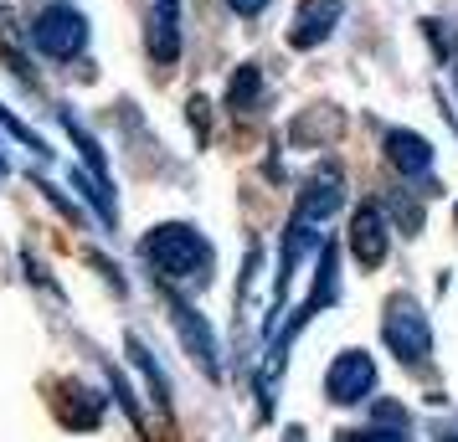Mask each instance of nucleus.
Returning a JSON list of instances; mask_svg holds the SVG:
<instances>
[{
  "mask_svg": "<svg viewBox=\"0 0 458 442\" xmlns=\"http://www.w3.org/2000/svg\"><path fill=\"white\" fill-rule=\"evenodd\" d=\"M140 257H145V268L155 273V283L165 294H181V298L211 288V278H216V247L191 221H160V227H149L140 237Z\"/></svg>",
  "mask_w": 458,
  "mask_h": 442,
  "instance_id": "f257e3e1",
  "label": "nucleus"
},
{
  "mask_svg": "<svg viewBox=\"0 0 458 442\" xmlns=\"http://www.w3.org/2000/svg\"><path fill=\"white\" fill-rule=\"evenodd\" d=\"M88 37H93V26L72 0H47L26 21V42L37 46L47 63H78L88 52Z\"/></svg>",
  "mask_w": 458,
  "mask_h": 442,
  "instance_id": "f03ea898",
  "label": "nucleus"
},
{
  "mask_svg": "<svg viewBox=\"0 0 458 442\" xmlns=\"http://www.w3.org/2000/svg\"><path fill=\"white\" fill-rule=\"evenodd\" d=\"M381 345L392 350L407 371L412 365H428L433 355V324L422 314V304L412 294H392L386 298V314H381Z\"/></svg>",
  "mask_w": 458,
  "mask_h": 442,
  "instance_id": "7ed1b4c3",
  "label": "nucleus"
},
{
  "mask_svg": "<svg viewBox=\"0 0 458 442\" xmlns=\"http://www.w3.org/2000/svg\"><path fill=\"white\" fill-rule=\"evenodd\" d=\"M381 160L392 170L402 186H428L433 180V165H437V149L428 134H417V129H381Z\"/></svg>",
  "mask_w": 458,
  "mask_h": 442,
  "instance_id": "20e7f679",
  "label": "nucleus"
},
{
  "mask_svg": "<svg viewBox=\"0 0 458 442\" xmlns=\"http://www.w3.org/2000/svg\"><path fill=\"white\" fill-rule=\"evenodd\" d=\"M345 201H351L345 165H340V160H319V165L310 170L304 190H299V201H293V216H304V221H314V227H325L330 216L345 211Z\"/></svg>",
  "mask_w": 458,
  "mask_h": 442,
  "instance_id": "39448f33",
  "label": "nucleus"
},
{
  "mask_svg": "<svg viewBox=\"0 0 458 442\" xmlns=\"http://www.w3.org/2000/svg\"><path fill=\"white\" fill-rule=\"evenodd\" d=\"M376 360L371 350H340L330 360V371H325V396L335 406H360V401L376 396Z\"/></svg>",
  "mask_w": 458,
  "mask_h": 442,
  "instance_id": "423d86ee",
  "label": "nucleus"
},
{
  "mask_svg": "<svg viewBox=\"0 0 458 442\" xmlns=\"http://www.w3.org/2000/svg\"><path fill=\"white\" fill-rule=\"evenodd\" d=\"M186 0H149V16H145V52L149 63L170 72L181 63V46H186Z\"/></svg>",
  "mask_w": 458,
  "mask_h": 442,
  "instance_id": "0eeeda50",
  "label": "nucleus"
},
{
  "mask_svg": "<svg viewBox=\"0 0 458 442\" xmlns=\"http://www.w3.org/2000/svg\"><path fill=\"white\" fill-rule=\"evenodd\" d=\"M392 216H386V206L381 201H360V206L351 211V232H345V242H351V253L360 268H381L386 263V253H392Z\"/></svg>",
  "mask_w": 458,
  "mask_h": 442,
  "instance_id": "6e6552de",
  "label": "nucleus"
},
{
  "mask_svg": "<svg viewBox=\"0 0 458 442\" xmlns=\"http://www.w3.org/2000/svg\"><path fill=\"white\" fill-rule=\"evenodd\" d=\"M345 21V0H299L289 16V31H284V42L293 52H314V46H325L340 31Z\"/></svg>",
  "mask_w": 458,
  "mask_h": 442,
  "instance_id": "1a4fd4ad",
  "label": "nucleus"
},
{
  "mask_svg": "<svg viewBox=\"0 0 458 442\" xmlns=\"http://www.w3.org/2000/svg\"><path fill=\"white\" fill-rule=\"evenodd\" d=\"M165 304H170V319H175L181 339H186V350L201 360V371H207V376H222V360H216V335H211V324L196 314L181 294H165Z\"/></svg>",
  "mask_w": 458,
  "mask_h": 442,
  "instance_id": "9d476101",
  "label": "nucleus"
},
{
  "mask_svg": "<svg viewBox=\"0 0 458 442\" xmlns=\"http://www.w3.org/2000/svg\"><path fill=\"white\" fill-rule=\"evenodd\" d=\"M263 98H268V72H263V63H237V67H232V78H227V113L248 119V113L263 108Z\"/></svg>",
  "mask_w": 458,
  "mask_h": 442,
  "instance_id": "9b49d317",
  "label": "nucleus"
},
{
  "mask_svg": "<svg viewBox=\"0 0 458 442\" xmlns=\"http://www.w3.org/2000/svg\"><path fill=\"white\" fill-rule=\"evenodd\" d=\"M340 442H412V427L402 417V406H376V417L355 432H340Z\"/></svg>",
  "mask_w": 458,
  "mask_h": 442,
  "instance_id": "f8f14e48",
  "label": "nucleus"
},
{
  "mask_svg": "<svg viewBox=\"0 0 458 442\" xmlns=\"http://www.w3.org/2000/svg\"><path fill=\"white\" fill-rule=\"evenodd\" d=\"M222 5H227V11L237 16V21H258V16L268 11L273 0H222Z\"/></svg>",
  "mask_w": 458,
  "mask_h": 442,
  "instance_id": "ddd939ff",
  "label": "nucleus"
},
{
  "mask_svg": "<svg viewBox=\"0 0 458 442\" xmlns=\"http://www.w3.org/2000/svg\"><path fill=\"white\" fill-rule=\"evenodd\" d=\"M443 442H458V427H448V432H443Z\"/></svg>",
  "mask_w": 458,
  "mask_h": 442,
  "instance_id": "4468645a",
  "label": "nucleus"
},
{
  "mask_svg": "<svg viewBox=\"0 0 458 442\" xmlns=\"http://www.w3.org/2000/svg\"><path fill=\"white\" fill-rule=\"evenodd\" d=\"M0 180H5V154H0Z\"/></svg>",
  "mask_w": 458,
  "mask_h": 442,
  "instance_id": "2eb2a0df",
  "label": "nucleus"
}]
</instances>
